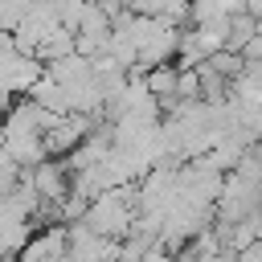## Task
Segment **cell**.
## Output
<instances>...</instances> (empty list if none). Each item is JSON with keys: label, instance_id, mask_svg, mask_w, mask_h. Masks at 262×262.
Listing matches in <instances>:
<instances>
[{"label": "cell", "instance_id": "277c9868", "mask_svg": "<svg viewBox=\"0 0 262 262\" xmlns=\"http://www.w3.org/2000/svg\"><path fill=\"white\" fill-rule=\"evenodd\" d=\"M29 237H33V221H25V217H0V258L4 262H12L25 250Z\"/></svg>", "mask_w": 262, "mask_h": 262}, {"label": "cell", "instance_id": "8992f818", "mask_svg": "<svg viewBox=\"0 0 262 262\" xmlns=\"http://www.w3.org/2000/svg\"><path fill=\"white\" fill-rule=\"evenodd\" d=\"M0 262H4V258H0Z\"/></svg>", "mask_w": 262, "mask_h": 262}, {"label": "cell", "instance_id": "6da1fadb", "mask_svg": "<svg viewBox=\"0 0 262 262\" xmlns=\"http://www.w3.org/2000/svg\"><path fill=\"white\" fill-rule=\"evenodd\" d=\"M90 229H98L102 237H115V242H123L131 229H135V221H139V196H135V188L131 184H115V188H102L98 196H90V205H86V217H82Z\"/></svg>", "mask_w": 262, "mask_h": 262}, {"label": "cell", "instance_id": "3957f363", "mask_svg": "<svg viewBox=\"0 0 262 262\" xmlns=\"http://www.w3.org/2000/svg\"><path fill=\"white\" fill-rule=\"evenodd\" d=\"M66 246H70V225L66 221H49V225L33 229V237L25 242L16 262H53V258H66Z\"/></svg>", "mask_w": 262, "mask_h": 262}, {"label": "cell", "instance_id": "5b68a950", "mask_svg": "<svg viewBox=\"0 0 262 262\" xmlns=\"http://www.w3.org/2000/svg\"><path fill=\"white\" fill-rule=\"evenodd\" d=\"M0 147H4V143H0Z\"/></svg>", "mask_w": 262, "mask_h": 262}, {"label": "cell", "instance_id": "7a4b0ae2", "mask_svg": "<svg viewBox=\"0 0 262 262\" xmlns=\"http://www.w3.org/2000/svg\"><path fill=\"white\" fill-rule=\"evenodd\" d=\"M20 176H25V180L37 188V196L49 201V205H57V201L74 188V172H70V164H66L61 156H45V160H37L33 168H25Z\"/></svg>", "mask_w": 262, "mask_h": 262}]
</instances>
